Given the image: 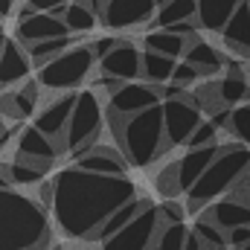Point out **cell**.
<instances>
[{"label": "cell", "mask_w": 250, "mask_h": 250, "mask_svg": "<svg viewBox=\"0 0 250 250\" xmlns=\"http://www.w3.org/2000/svg\"><path fill=\"white\" fill-rule=\"evenodd\" d=\"M29 70H32V62H29L23 44L18 38H6L3 53H0V87H15V84L26 82Z\"/></svg>", "instance_id": "cell-17"}, {"label": "cell", "mask_w": 250, "mask_h": 250, "mask_svg": "<svg viewBox=\"0 0 250 250\" xmlns=\"http://www.w3.org/2000/svg\"><path fill=\"white\" fill-rule=\"evenodd\" d=\"M70 35L67 26H64L62 18H53L47 12H32L29 15H18V29H15V38L21 44H35V41H50V38H64Z\"/></svg>", "instance_id": "cell-14"}, {"label": "cell", "mask_w": 250, "mask_h": 250, "mask_svg": "<svg viewBox=\"0 0 250 250\" xmlns=\"http://www.w3.org/2000/svg\"><path fill=\"white\" fill-rule=\"evenodd\" d=\"M0 21H3V18H0Z\"/></svg>", "instance_id": "cell-49"}, {"label": "cell", "mask_w": 250, "mask_h": 250, "mask_svg": "<svg viewBox=\"0 0 250 250\" xmlns=\"http://www.w3.org/2000/svg\"><path fill=\"white\" fill-rule=\"evenodd\" d=\"M73 166L82 169V172H93V175H111V178H120L125 175V157L111 148V146H90L84 154L73 157Z\"/></svg>", "instance_id": "cell-16"}, {"label": "cell", "mask_w": 250, "mask_h": 250, "mask_svg": "<svg viewBox=\"0 0 250 250\" xmlns=\"http://www.w3.org/2000/svg\"><path fill=\"white\" fill-rule=\"evenodd\" d=\"M242 0H195V23L207 32H221Z\"/></svg>", "instance_id": "cell-21"}, {"label": "cell", "mask_w": 250, "mask_h": 250, "mask_svg": "<svg viewBox=\"0 0 250 250\" xmlns=\"http://www.w3.org/2000/svg\"><path fill=\"white\" fill-rule=\"evenodd\" d=\"M227 131H230L242 146L250 148V102H242V105H236V108L230 111V125H227Z\"/></svg>", "instance_id": "cell-32"}, {"label": "cell", "mask_w": 250, "mask_h": 250, "mask_svg": "<svg viewBox=\"0 0 250 250\" xmlns=\"http://www.w3.org/2000/svg\"><path fill=\"white\" fill-rule=\"evenodd\" d=\"M146 204H148L146 198H134V201L123 204L120 209H114V212H111V215H108V218L99 224V230L90 236V242H99V245H102V242H108L114 233H120V230H123L125 224H128V221H131V218H134V215H137L143 207H146Z\"/></svg>", "instance_id": "cell-24"}, {"label": "cell", "mask_w": 250, "mask_h": 250, "mask_svg": "<svg viewBox=\"0 0 250 250\" xmlns=\"http://www.w3.org/2000/svg\"><path fill=\"white\" fill-rule=\"evenodd\" d=\"M15 6H18V0H0V18H9L15 12Z\"/></svg>", "instance_id": "cell-42"}, {"label": "cell", "mask_w": 250, "mask_h": 250, "mask_svg": "<svg viewBox=\"0 0 250 250\" xmlns=\"http://www.w3.org/2000/svg\"><path fill=\"white\" fill-rule=\"evenodd\" d=\"M218 137V131H215V125H209V123H204L201 120V125L189 134V140H187V146L189 148H201V146H212V143H218L215 140Z\"/></svg>", "instance_id": "cell-34"}, {"label": "cell", "mask_w": 250, "mask_h": 250, "mask_svg": "<svg viewBox=\"0 0 250 250\" xmlns=\"http://www.w3.org/2000/svg\"><path fill=\"white\" fill-rule=\"evenodd\" d=\"M154 105H160V96H157V87L148 84V82H123L108 99V111L117 120H125V117L140 114V111H148Z\"/></svg>", "instance_id": "cell-10"}, {"label": "cell", "mask_w": 250, "mask_h": 250, "mask_svg": "<svg viewBox=\"0 0 250 250\" xmlns=\"http://www.w3.org/2000/svg\"><path fill=\"white\" fill-rule=\"evenodd\" d=\"M73 44H76V38H73V35H64V38H50V41L23 44V50H26V56H29L32 67H44L47 62H53L56 56H62L64 50H70Z\"/></svg>", "instance_id": "cell-27"}, {"label": "cell", "mask_w": 250, "mask_h": 250, "mask_svg": "<svg viewBox=\"0 0 250 250\" xmlns=\"http://www.w3.org/2000/svg\"><path fill=\"white\" fill-rule=\"evenodd\" d=\"M35 105H38V82L26 79L21 90H12V93L6 90L0 96V117L3 120L9 117L12 123H23L35 114Z\"/></svg>", "instance_id": "cell-18"}, {"label": "cell", "mask_w": 250, "mask_h": 250, "mask_svg": "<svg viewBox=\"0 0 250 250\" xmlns=\"http://www.w3.org/2000/svg\"><path fill=\"white\" fill-rule=\"evenodd\" d=\"M143 44H146V50H148V53H157V56H166V59H175V62H178V59L184 56V50H187V41H184V38H178V35H172L169 29L146 32Z\"/></svg>", "instance_id": "cell-26"}, {"label": "cell", "mask_w": 250, "mask_h": 250, "mask_svg": "<svg viewBox=\"0 0 250 250\" xmlns=\"http://www.w3.org/2000/svg\"><path fill=\"white\" fill-rule=\"evenodd\" d=\"M76 105V90H67V93H59L53 96L38 114H35V128L41 134H47L50 140L62 143L64 146V128H67V120H70V111Z\"/></svg>", "instance_id": "cell-13"}, {"label": "cell", "mask_w": 250, "mask_h": 250, "mask_svg": "<svg viewBox=\"0 0 250 250\" xmlns=\"http://www.w3.org/2000/svg\"><path fill=\"white\" fill-rule=\"evenodd\" d=\"M3 41H6V35H3V32H0V53H3Z\"/></svg>", "instance_id": "cell-44"}, {"label": "cell", "mask_w": 250, "mask_h": 250, "mask_svg": "<svg viewBox=\"0 0 250 250\" xmlns=\"http://www.w3.org/2000/svg\"><path fill=\"white\" fill-rule=\"evenodd\" d=\"M215 93L224 105H242L245 99H250V84H248V76L239 70V64L233 62L227 76L215 84Z\"/></svg>", "instance_id": "cell-25"}, {"label": "cell", "mask_w": 250, "mask_h": 250, "mask_svg": "<svg viewBox=\"0 0 250 250\" xmlns=\"http://www.w3.org/2000/svg\"><path fill=\"white\" fill-rule=\"evenodd\" d=\"M163 3H169V0H154V6H163Z\"/></svg>", "instance_id": "cell-46"}, {"label": "cell", "mask_w": 250, "mask_h": 250, "mask_svg": "<svg viewBox=\"0 0 250 250\" xmlns=\"http://www.w3.org/2000/svg\"><path fill=\"white\" fill-rule=\"evenodd\" d=\"M198 79H201V73H198L192 64H187V62H178V64H175V70H172V82H175V84H181V87L195 84Z\"/></svg>", "instance_id": "cell-36"}, {"label": "cell", "mask_w": 250, "mask_h": 250, "mask_svg": "<svg viewBox=\"0 0 250 250\" xmlns=\"http://www.w3.org/2000/svg\"><path fill=\"white\" fill-rule=\"evenodd\" d=\"M0 169H3V175L9 178V184L12 187H35V184H44V169H38V166H32V163H23V160H12V163H0Z\"/></svg>", "instance_id": "cell-29"}, {"label": "cell", "mask_w": 250, "mask_h": 250, "mask_svg": "<svg viewBox=\"0 0 250 250\" xmlns=\"http://www.w3.org/2000/svg\"><path fill=\"white\" fill-rule=\"evenodd\" d=\"M227 245L236 250L242 245H250V227H236V230H227Z\"/></svg>", "instance_id": "cell-39"}, {"label": "cell", "mask_w": 250, "mask_h": 250, "mask_svg": "<svg viewBox=\"0 0 250 250\" xmlns=\"http://www.w3.org/2000/svg\"><path fill=\"white\" fill-rule=\"evenodd\" d=\"M157 215H160V224H184V207L169 198L163 207H157Z\"/></svg>", "instance_id": "cell-35"}, {"label": "cell", "mask_w": 250, "mask_h": 250, "mask_svg": "<svg viewBox=\"0 0 250 250\" xmlns=\"http://www.w3.org/2000/svg\"><path fill=\"white\" fill-rule=\"evenodd\" d=\"M236 250H250V245H242V248H236Z\"/></svg>", "instance_id": "cell-47"}, {"label": "cell", "mask_w": 250, "mask_h": 250, "mask_svg": "<svg viewBox=\"0 0 250 250\" xmlns=\"http://www.w3.org/2000/svg\"><path fill=\"white\" fill-rule=\"evenodd\" d=\"M160 230V215L154 204H146L120 233H114L108 242H102V250H151L154 236Z\"/></svg>", "instance_id": "cell-7"}, {"label": "cell", "mask_w": 250, "mask_h": 250, "mask_svg": "<svg viewBox=\"0 0 250 250\" xmlns=\"http://www.w3.org/2000/svg\"><path fill=\"white\" fill-rule=\"evenodd\" d=\"M0 250H50V212L15 187L0 189Z\"/></svg>", "instance_id": "cell-2"}, {"label": "cell", "mask_w": 250, "mask_h": 250, "mask_svg": "<svg viewBox=\"0 0 250 250\" xmlns=\"http://www.w3.org/2000/svg\"><path fill=\"white\" fill-rule=\"evenodd\" d=\"M111 123H114L117 143H120V154L128 163L148 166L163 154L166 140H163V111H160V105H154L148 111H140V114H131L125 120L111 117Z\"/></svg>", "instance_id": "cell-3"}, {"label": "cell", "mask_w": 250, "mask_h": 250, "mask_svg": "<svg viewBox=\"0 0 250 250\" xmlns=\"http://www.w3.org/2000/svg\"><path fill=\"white\" fill-rule=\"evenodd\" d=\"M50 250H62V248H53V245H50Z\"/></svg>", "instance_id": "cell-48"}, {"label": "cell", "mask_w": 250, "mask_h": 250, "mask_svg": "<svg viewBox=\"0 0 250 250\" xmlns=\"http://www.w3.org/2000/svg\"><path fill=\"white\" fill-rule=\"evenodd\" d=\"M134 198H137V187L128 175L111 178V175H93L67 166L50 181L47 212L56 215V224L62 227L64 236L90 242L99 224Z\"/></svg>", "instance_id": "cell-1"}, {"label": "cell", "mask_w": 250, "mask_h": 250, "mask_svg": "<svg viewBox=\"0 0 250 250\" xmlns=\"http://www.w3.org/2000/svg\"><path fill=\"white\" fill-rule=\"evenodd\" d=\"M221 38H224V47L236 56H250V6L248 0H242L236 6V12L230 15V21L224 23L221 29Z\"/></svg>", "instance_id": "cell-19"}, {"label": "cell", "mask_w": 250, "mask_h": 250, "mask_svg": "<svg viewBox=\"0 0 250 250\" xmlns=\"http://www.w3.org/2000/svg\"><path fill=\"white\" fill-rule=\"evenodd\" d=\"M140 62H143V53L137 50V44L120 41L105 59H99V70H102V76H111L117 82H137L140 79Z\"/></svg>", "instance_id": "cell-15"}, {"label": "cell", "mask_w": 250, "mask_h": 250, "mask_svg": "<svg viewBox=\"0 0 250 250\" xmlns=\"http://www.w3.org/2000/svg\"><path fill=\"white\" fill-rule=\"evenodd\" d=\"M207 221H212L218 230H236V227H250V204L248 201H239V198H224V201H215L207 215Z\"/></svg>", "instance_id": "cell-20"}, {"label": "cell", "mask_w": 250, "mask_h": 250, "mask_svg": "<svg viewBox=\"0 0 250 250\" xmlns=\"http://www.w3.org/2000/svg\"><path fill=\"white\" fill-rule=\"evenodd\" d=\"M3 128H6V120H3V117H0V134H3Z\"/></svg>", "instance_id": "cell-45"}, {"label": "cell", "mask_w": 250, "mask_h": 250, "mask_svg": "<svg viewBox=\"0 0 250 250\" xmlns=\"http://www.w3.org/2000/svg\"><path fill=\"white\" fill-rule=\"evenodd\" d=\"M209 125H215V131H218V128H227V125H230V111H215V114L209 117Z\"/></svg>", "instance_id": "cell-40"}, {"label": "cell", "mask_w": 250, "mask_h": 250, "mask_svg": "<svg viewBox=\"0 0 250 250\" xmlns=\"http://www.w3.org/2000/svg\"><path fill=\"white\" fill-rule=\"evenodd\" d=\"M221 148H224V146H218V143L201 146V148H189L175 166H169V169H172V181H175V192H178V195H181V192H189L192 184L207 172V166L221 154Z\"/></svg>", "instance_id": "cell-12"}, {"label": "cell", "mask_w": 250, "mask_h": 250, "mask_svg": "<svg viewBox=\"0 0 250 250\" xmlns=\"http://www.w3.org/2000/svg\"><path fill=\"white\" fill-rule=\"evenodd\" d=\"M99 3H102V0H99Z\"/></svg>", "instance_id": "cell-50"}, {"label": "cell", "mask_w": 250, "mask_h": 250, "mask_svg": "<svg viewBox=\"0 0 250 250\" xmlns=\"http://www.w3.org/2000/svg\"><path fill=\"white\" fill-rule=\"evenodd\" d=\"M62 151H64L62 143L50 140V137L41 134L35 125H21V131H18V146H15V157H18V160L32 163V166L50 172Z\"/></svg>", "instance_id": "cell-9"}, {"label": "cell", "mask_w": 250, "mask_h": 250, "mask_svg": "<svg viewBox=\"0 0 250 250\" xmlns=\"http://www.w3.org/2000/svg\"><path fill=\"white\" fill-rule=\"evenodd\" d=\"M154 12H157L154 0H102L99 21L111 29H134L151 21Z\"/></svg>", "instance_id": "cell-11"}, {"label": "cell", "mask_w": 250, "mask_h": 250, "mask_svg": "<svg viewBox=\"0 0 250 250\" xmlns=\"http://www.w3.org/2000/svg\"><path fill=\"white\" fill-rule=\"evenodd\" d=\"M160 111H163V140H166L169 148L184 146L189 140V134L201 125V108L187 96L160 102Z\"/></svg>", "instance_id": "cell-8"}, {"label": "cell", "mask_w": 250, "mask_h": 250, "mask_svg": "<svg viewBox=\"0 0 250 250\" xmlns=\"http://www.w3.org/2000/svg\"><path fill=\"white\" fill-rule=\"evenodd\" d=\"M184 250H207V248H204V242H201V239H198V236L189 230L187 239H184Z\"/></svg>", "instance_id": "cell-41"}, {"label": "cell", "mask_w": 250, "mask_h": 250, "mask_svg": "<svg viewBox=\"0 0 250 250\" xmlns=\"http://www.w3.org/2000/svg\"><path fill=\"white\" fill-rule=\"evenodd\" d=\"M184 62L192 64L201 76H207V73H215L221 64H224V56H221V50H215L207 38H201V35H192L187 38V50H184Z\"/></svg>", "instance_id": "cell-23"}, {"label": "cell", "mask_w": 250, "mask_h": 250, "mask_svg": "<svg viewBox=\"0 0 250 250\" xmlns=\"http://www.w3.org/2000/svg\"><path fill=\"white\" fill-rule=\"evenodd\" d=\"M96 67V56L90 50V44H73L70 50H64L62 56H56L53 62L38 67V87L53 90V93H67L76 90L87 82V76Z\"/></svg>", "instance_id": "cell-5"}, {"label": "cell", "mask_w": 250, "mask_h": 250, "mask_svg": "<svg viewBox=\"0 0 250 250\" xmlns=\"http://www.w3.org/2000/svg\"><path fill=\"white\" fill-rule=\"evenodd\" d=\"M117 44H120V38H111V35H105V38L93 41V44H90V50H93V56H96V62H99V59H105V56H108V53H111Z\"/></svg>", "instance_id": "cell-38"}, {"label": "cell", "mask_w": 250, "mask_h": 250, "mask_svg": "<svg viewBox=\"0 0 250 250\" xmlns=\"http://www.w3.org/2000/svg\"><path fill=\"white\" fill-rule=\"evenodd\" d=\"M192 233L204 242V248L207 250H224L227 248V233L218 230V227H215L212 221H207V218H198L195 227H192Z\"/></svg>", "instance_id": "cell-33"}, {"label": "cell", "mask_w": 250, "mask_h": 250, "mask_svg": "<svg viewBox=\"0 0 250 250\" xmlns=\"http://www.w3.org/2000/svg\"><path fill=\"white\" fill-rule=\"evenodd\" d=\"M9 187H12V184H9V178L3 175V169H0V189H9Z\"/></svg>", "instance_id": "cell-43"}, {"label": "cell", "mask_w": 250, "mask_h": 250, "mask_svg": "<svg viewBox=\"0 0 250 250\" xmlns=\"http://www.w3.org/2000/svg\"><path fill=\"white\" fill-rule=\"evenodd\" d=\"M67 3H70V0H26V6H29L32 12H47V15H53V18H62L64 9H67Z\"/></svg>", "instance_id": "cell-37"}, {"label": "cell", "mask_w": 250, "mask_h": 250, "mask_svg": "<svg viewBox=\"0 0 250 250\" xmlns=\"http://www.w3.org/2000/svg\"><path fill=\"white\" fill-rule=\"evenodd\" d=\"M70 35H84L99 23V0H70L62 15Z\"/></svg>", "instance_id": "cell-22"}, {"label": "cell", "mask_w": 250, "mask_h": 250, "mask_svg": "<svg viewBox=\"0 0 250 250\" xmlns=\"http://www.w3.org/2000/svg\"><path fill=\"white\" fill-rule=\"evenodd\" d=\"M175 59H166V56H157V53H143V62H140V76H146L148 84H166L172 79V70H175Z\"/></svg>", "instance_id": "cell-28"}, {"label": "cell", "mask_w": 250, "mask_h": 250, "mask_svg": "<svg viewBox=\"0 0 250 250\" xmlns=\"http://www.w3.org/2000/svg\"><path fill=\"white\" fill-rule=\"evenodd\" d=\"M187 227L184 224H160L151 250H184V239H187Z\"/></svg>", "instance_id": "cell-31"}, {"label": "cell", "mask_w": 250, "mask_h": 250, "mask_svg": "<svg viewBox=\"0 0 250 250\" xmlns=\"http://www.w3.org/2000/svg\"><path fill=\"white\" fill-rule=\"evenodd\" d=\"M181 21H195V0H169L163 6H157V12H154V23L160 29L181 23Z\"/></svg>", "instance_id": "cell-30"}, {"label": "cell", "mask_w": 250, "mask_h": 250, "mask_svg": "<svg viewBox=\"0 0 250 250\" xmlns=\"http://www.w3.org/2000/svg\"><path fill=\"white\" fill-rule=\"evenodd\" d=\"M250 175V148L236 143V146H224L221 154L207 166V172L192 184L187 192L189 209H198L209 201H215L218 195L230 192L236 184H242Z\"/></svg>", "instance_id": "cell-4"}, {"label": "cell", "mask_w": 250, "mask_h": 250, "mask_svg": "<svg viewBox=\"0 0 250 250\" xmlns=\"http://www.w3.org/2000/svg\"><path fill=\"white\" fill-rule=\"evenodd\" d=\"M105 123V108L96 96L93 87L87 90H76V105L70 111V120L64 128V151H70L73 157L84 154L90 146H96V137Z\"/></svg>", "instance_id": "cell-6"}]
</instances>
